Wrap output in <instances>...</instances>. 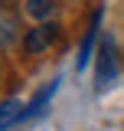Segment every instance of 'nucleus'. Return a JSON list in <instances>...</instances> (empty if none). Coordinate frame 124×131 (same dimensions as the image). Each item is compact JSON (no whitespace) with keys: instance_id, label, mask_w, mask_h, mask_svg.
Wrapping results in <instances>:
<instances>
[{"instance_id":"nucleus-4","label":"nucleus","mask_w":124,"mask_h":131,"mask_svg":"<svg viewBox=\"0 0 124 131\" xmlns=\"http://www.w3.org/2000/svg\"><path fill=\"white\" fill-rule=\"evenodd\" d=\"M20 33H23V26H20V16L7 7V3H0V49H10L20 43Z\"/></svg>"},{"instance_id":"nucleus-1","label":"nucleus","mask_w":124,"mask_h":131,"mask_svg":"<svg viewBox=\"0 0 124 131\" xmlns=\"http://www.w3.org/2000/svg\"><path fill=\"white\" fill-rule=\"evenodd\" d=\"M95 56H98V62H95V92L105 95L121 82V52H118V43H114L111 33L101 36V46H98Z\"/></svg>"},{"instance_id":"nucleus-2","label":"nucleus","mask_w":124,"mask_h":131,"mask_svg":"<svg viewBox=\"0 0 124 131\" xmlns=\"http://www.w3.org/2000/svg\"><path fill=\"white\" fill-rule=\"evenodd\" d=\"M56 39H59V26H56L52 20H46V23H39V26L26 30V36H23V52L39 56V52H46Z\"/></svg>"},{"instance_id":"nucleus-8","label":"nucleus","mask_w":124,"mask_h":131,"mask_svg":"<svg viewBox=\"0 0 124 131\" xmlns=\"http://www.w3.org/2000/svg\"><path fill=\"white\" fill-rule=\"evenodd\" d=\"M0 79H3V72H0Z\"/></svg>"},{"instance_id":"nucleus-6","label":"nucleus","mask_w":124,"mask_h":131,"mask_svg":"<svg viewBox=\"0 0 124 131\" xmlns=\"http://www.w3.org/2000/svg\"><path fill=\"white\" fill-rule=\"evenodd\" d=\"M26 3V13L33 16V20H39V23H46V20H52L56 16V0H23Z\"/></svg>"},{"instance_id":"nucleus-7","label":"nucleus","mask_w":124,"mask_h":131,"mask_svg":"<svg viewBox=\"0 0 124 131\" xmlns=\"http://www.w3.org/2000/svg\"><path fill=\"white\" fill-rule=\"evenodd\" d=\"M0 3H7V7H10V3H16V0H0Z\"/></svg>"},{"instance_id":"nucleus-3","label":"nucleus","mask_w":124,"mask_h":131,"mask_svg":"<svg viewBox=\"0 0 124 131\" xmlns=\"http://www.w3.org/2000/svg\"><path fill=\"white\" fill-rule=\"evenodd\" d=\"M101 20H105V7H98L92 13V20H88V30H85V39H82V46H78V72H85L88 69V62H92L95 56V43H98V33H101Z\"/></svg>"},{"instance_id":"nucleus-5","label":"nucleus","mask_w":124,"mask_h":131,"mask_svg":"<svg viewBox=\"0 0 124 131\" xmlns=\"http://www.w3.org/2000/svg\"><path fill=\"white\" fill-rule=\"evenodd\" d=\"M59 82H62V79L56 75V79L49 82V85H43V89H39V92L33 95V102L26 105V108H23V121H30V118H36V115H39L43 108H46V102H49L52 95H56V89H59Z\"/></svg>"}]
</instances>
